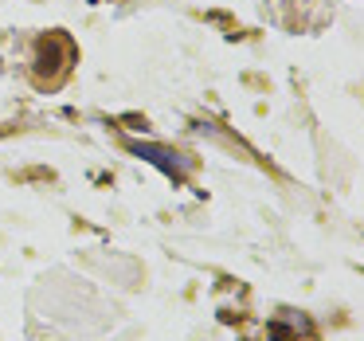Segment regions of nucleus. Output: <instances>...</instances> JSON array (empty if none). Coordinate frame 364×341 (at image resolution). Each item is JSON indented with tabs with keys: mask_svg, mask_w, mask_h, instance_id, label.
I'll return each mask as SVG.
<instances>
[{
	"mask_svg": "<svg viewBox=\"0 0 364 341\" xmlns=\"http://www.w3.org/2000/svg\"><path fill=\"white\" fill-rule=\"evenodd\" d=\"M71 63H75V48H71V40H67V36L48 32V36H40V40H36V56H32L36 83H55Z\"/></svg>",
	"mask_w": 364,
	"mask_h": 341,
	"instance_id": "obj_1",
	"label": "nucleus"
},
{
	"mask_svg": "<svg viewBox=\"0 0 364 341\" xmlns=\"http://www.w3.org/2000/svg\"><path fill=\"white\" fill-rule=\"evenodd\" d=\"M129 153L141 161H149V165H157L165 177H173V181H181L184 169H188V161L181 157V153L165 149V145H149V142H129Z\"/></svg>",
	"mask_w": 364,
	"mask_h": 341,
	"instance_id": "obj_2",
	"label": "nucleus"
}]
</instances>
